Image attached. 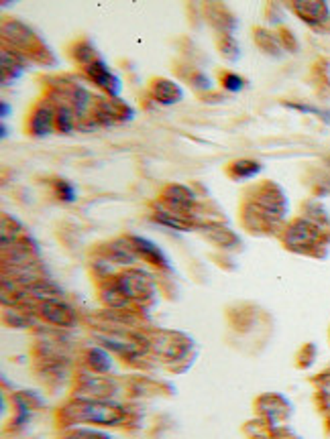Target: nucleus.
<instances>
[{"instance_id":"obj_25","label":"nucleus","mask_w":330,"mask_h":439,"mask_svg":"<svg viewBox=\"0 0 330 439\" xmlns=\"http://www.w3.org/2000/svg\"><path fill=\"white\" fill-rule=\"evenodd\" d=\"M329 425H330V419H329Z\"/></svg>"},{"instance_id":"obj_3","label":"nucleus","mask_w":330,"mask_h":439,"mask_svg":"<svg viewBox=\"0 0 330 439\" xmlns=\"http://www.w3.org/2000/svg\"><path fill=\"white\" fill-rule=\"evenodd\" d=\"M116 287L120 289V293L129 299V301H141V299H147L153 295L155 289V283L149 273L141 271V269H129L125 273L116 276Z\"/></svg>"},{"instance_id":"obj_16","label":"nucleus","mask_w":330,"mask_h":439,"mask_svg":"<svg viewBox=\"0 0 330 439\" xmlns=\"http://www.w3.org/2000/svg\"><path fill=\"white\" fill-rule=\"evenodd\" d=\"M155 220H157V222H161V224H165V226L176 228V230H182V232L192 230V222H188L182 213H178V211H173V210H159L157 213H155Z\"/></svg>"},{"instance_id":"obj_2","label":"nucleus","mask_w":330,"mask_h":439,"mask_svg":"<svg viewBox=\"0 0 330 439\" xmlns=\"http://www.w3.org/2000/svg\"><path fill=\"white\" fill-rule=\"evenodd\" d=\"M288 210V201L281 194L280 187L275 185H263V189L257 194L255 201H253V216L261 218L265 222H280L285 216Z\"/></svg>"},{"instance_id":"obj_4","label":"nucleus","mask_w":330,"mask_h":439,"mask_svg":"<svg viewBox=\"0 0 330 439\" xmlns=\"http://www.w3.org/2000/svg\"><path fill=\"white\" fill-rule=\"evenodd\" d=\"M320 226L314 224L310 220H296L288 234H285V244L288 248H292L294 252H312V248H316L320 244Z\"/></svg>"},{"instance_id":"obj_21","label":"nucleus","mask_w":330,"mask_h":439,"mask_svg":"<svg viewBox=\"0 0 330 439\" xmlns=\"http://www.w3.org/2000/svg\"><path fill=\"white\" fill-rule=\"evenodd\" d=\"M66 439H115L108 433H102L96 429H74L66 435Z\"/></svg>"},{"instance_id":"obj_17","label":"nucleus","mask_w":330,"mask_h":439,"mask_svg":"<svg viewBox=\"0 0 330 439\" xmlns=\"http://www.w3.org/2000/svg\"><path fill=\"white\" fill-rule=\"evenodd\" d=\"M259 171H261V165L257 161H247V159H243V161H234L231 165V169H229V173H231L234 179L255 177Z\"/></svg>"},{"instance_id":"obj_5","label":"nucleus","mask_w":330,"mask_h":439,"mask_svg":"<svg viewBox=\"0 0 330 439\" xmlns=\"http://www.w3.org/2000/svg\"><path fill=\"white\" fill-rule=\"evenodd\" d=\"M116 394V385L113 378L102 374H88L80 380L78 401H110Z\"/></svg>"},{"instance_id":"obj_1","label":"nucleus","mask_w":330,"mask_h":439,"mask_svg":"<svg viewBox=\"0 0 330 439\" xmlns=\"http://www.w3.org/2000/svg\"><path fill=\"white\" fill-rule=\"evenodd\" d=\"M62 419L67 425H102V427H116L127 419V413L120 405L113 401H76L62 411Z\"/></svg>"},{"instance_id":"obj_24","label":"nucleus","mask_w":330,"mask_h":439,"mask_svg":"<svg viewBox=\"0 0 330 439\" xmlns=\"http://www.w3.org/2000/svg\"><path fill=\"white\" fill-rule=\"evenodd\" d=\"M222 86H224L229 92H239V90H243L245 81H243V78H239L237 74H224V76H222Z\"/></svg>"},{"instance_id":"obj_19","label":"nucleus","mask_w":330,"mask_h":439,"mask_svg":"<svg viewBox=\"0 0 330 439\" xmlns=\"http://www.w3.org/2000/svg\"><path fill=\"white\" fill-rule=\"evenodd\" d=\"M78 114L74 108H69V106H59L57 108V130H62V132H72V130H76L78 127Z\"/></svg>"},{"instance_id":"obj_7","label":"nucleus","mask_w":330,"mask_h":439,"mask_svg":"<svg viewBox=\"0 0 330 439\" xmlns=\"http://www.w3.org/2000/svg\"><path fill=\"white\" fill-rule=\"evenodd\" d=\"M39 313L45 322L57 325V327H72L76 324V313L72 308L64 303L62 299H53V301H41Z\"/></svg>"},{"instance_id":"obj_6","label":"nucleus","mask_w":330,"mask_h":439,"mask_svg":"<svg viewBox=\"0 0 330 439\" xmlns=\"http://www.w3.org/2000/svg\"><path fill=\"white\" fill-rule=\"evenodd\" d=\"M132 116V110L118 98H106V100H100L98 108L94 112V118L98 124H115V122H125Z\"/></svg>"},{"instance_id":"obj_22","label":"nucleus","mask_w":330,"mask_h":439,"mask_svg":"<svg viewBox=\"0 0 330 439\" xmlns=\"http://www.w3.org/2000/svg\"><path fill=\"white\" fill-rule=\"evenodd\" d=\"M55 192H57V197L64 199V201H74L76 199V189H74V185L69 181L59 179L57 185H55Z\"/></svg>"},{"instance_id":"obj_18","label":"nucleus","mask_w":330,"mask_h":439,"mask_svg":"<svg viewBox=\"0 0 330 439\" xmlns=\"http://www.w3.org/2000/svg\"><path fill=\"white\" fill-rule=\"evenodd\" d=\"M208 230V236H210V240L216 242L218 246H227V248H232V246H237V236H234V232L229 230V228L224 226H206Z\"/></svg>"},{"instance_id":"obj_8","label":"nucleus","mask_w":330,"mask_h":439,"mask_svg":"<svg viewBox=\"0 0 330 439\" xmlns=\"http://www.w3.org/2000/svg\"><path fill=\"white\" fill-rule=\"evenodd\" d=\"M86 76L94 81L98 88L106 90L113 98L118 96V92H120V80L116 78L108 67H106V64H104L102 59H96L94 64L88 65V67H86Z\"/></svg>"},{"instance_id":"obj_9","label":"nucleus","mask_w":330,"mask_h":439,"mask_svg":"<svg viewBox=\"0 0 330 439\" xmlns=\"http://www.w3.org/2000/svg\"><path fill=\"white\" fill-rule=\"evenodd\" d=\"M164 201L169 210L182 213V211H190L196 206V195L186 185H169L164 189Z\"/></svg>"},{"instance_id":"obj_11","label":"nucleus","mask_w":330,"mask_h":439,"mask_svg":"<svg viewBox=\"0 0 330 439\" xmlns=\"http://www.w3.org/2000/svg\"><path fill=\"white\" fill-rule=\"evenodd\" d=\"M292 8L308 25H320V23L329 21L330 16L329 4L326 2H310V0H304V2H294Z\"/></svg>"},{"instance_id":"obj_20","label":"nucleus","mask_w":330,"mask_h":439,"mask_svg":"<svg viewBox=\"0 0 330 439\" xmlns=\"http://www.w3.org/2000/svg\"><path fill=\"white\" fill-rule=\"evenodd\" d=\"M8 69H11V80H15L18 74H23L25 65H23L21 57L15 51L8 53V49H2V71H4V76L8 74Z\"/></svg>"},{"instance_id":"obj_13","label":"nucleus","mask_w":330,"mask_h":439,"mask_svg":"<svg viewBox=\"0 0 330 439\" xmlns=\"http://www.w3.org/2000/svg\"><path fill=\"white\" fill-rule=\"evenodd\" d=\"M153 98L159 102V104H165V106H171V104H178L183 98V90L171 80H157L153 83Z\"/></svg>"},{"instance_id":"obj_10","label":"nucleus","mask_w":330,"mask_h":439,"mask_svg":"<svg viewBox=\"0 0 330 439\" xmlns=\"http://www.w3.org/2000/svg\"><path fill=\"white\" fill-rule=\"evenodd\" d=\"M129 244L132 246V250L137 252V257H141L143 260H147L151 264H155V267H169V262H167V257L164 254V250L157 246V244H153L151 240L147 238H143V236H131L129 238Z\"/></svg>"},{"instance_id":"obj_23","label":"nucleus","mask_w":330,"mask_h":439,"mask_svg":"<svg viewBox=\"0 0 330 439\" xmlns=\"http://www.w3.org/2000/svg\"><path fill=\"white\" fill-rule=\"evenodd\" d=\"M220 53H222L224 57H229V59H237V57L241 55L239 45L234 43V39H232V37H224V39L220 41Z\"/></svg>"},{"instance_id":"obj_12","label":"nucleus","mask_w":330,"mask_h":439,"mask_svg":"<svg viewBox=\"0 0 330 439\" xmlns=\"http://www.w3.org/2000/svg\"><path fill=\"white\" fill-rule=\"evenodd\" d=\"M57 127V110L51 108L50 104H41L31 116L29 129L35 136H45Z\"/></svg>"},{"instance_id":"obj_15","label":"nucleus","mask_w":330,"mask_h":439,"mask_svg":"<svg viewBox=\"0 0 330 439\" xmlns=\"http://www.w3.org/2000/svg\"><path fill=\"white\" fill-rule=\"evenodd\" d=\"M86 362H88V366H90L94 373L98 374L108 373V370L113 368L110 354H108L104 348H90V350H88V356H86Z\"/></svg>"},{"instance_id":"obj_14","label":"nucleus","mask_w":330,"mask_h":439,"mask_svg":"<svg viewBox=\"0 0 330 439\" xmlns=\"http://www.w3.org/2000/svg\"><path fill=\"white\" fill-rule=\"evenodd\" d=\"M4 37L11 39V43H15L18 47H31V43L35 41L33 31L29 27H25L23 23H6L4 25Z\"/></svg>"}]
</instances>
